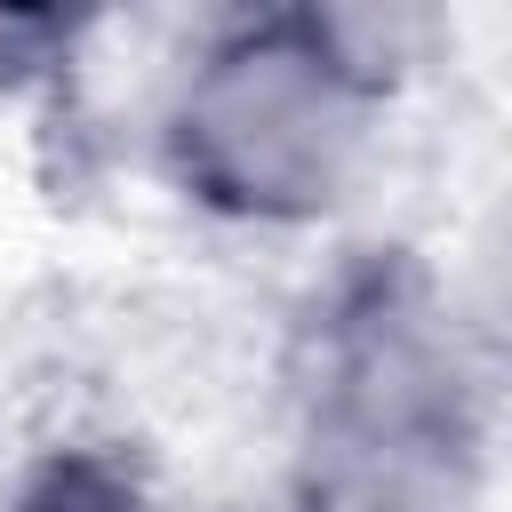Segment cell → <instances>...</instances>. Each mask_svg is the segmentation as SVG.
I'll list each match as a JSON object with an SVG mask.
<instances>
[{
	"label": "cell",
	"mask_w": 512,
	"mask_h": 512,
	"mask_svg": "<svg viewBox=\"0 0 512 512\" xmlns=\"http://www.w3.org/2000/svg\"><path fill=\"white\" fill-rule=\"evenodd\" d=\"M472 392L440 312L416 288H368L336 312L312 432L304 512H464Z\"/></svg>",
	"instance_id": "7a4b0ae2"
},
{
	"label": "cell",
	"mask_w": 512,
	"mask_h": 512,
	"mask_svg": "<svg viewBox=\"0 0 512 512\" xmlns=\"http://www.w3.org/2000/svg\"><path fill=\"white\" fill-rule=\"evenodd\" d=\"M176 168L232 216H312L368 144V56L344 24L272 16L224 32L168 112Z\"/></svg>",
	"instance_id": "6da1fadb"
},
{
	"label": "cell",
	"mask_w": 512,
	"mask_h": 512,
	"mask_svg": "<svg viewBox=\"0 0 512 512\" xmlns=\"http://www.w3.org/2000/svg\"><path fill=\"white\" fill-rule=\"evenodd\" d=\"M16 512H136V496L112 472H96V464H56V472H40L24 488Z\"/></svg>",
	"instance_id": "3957f363"
}]
</instances>
